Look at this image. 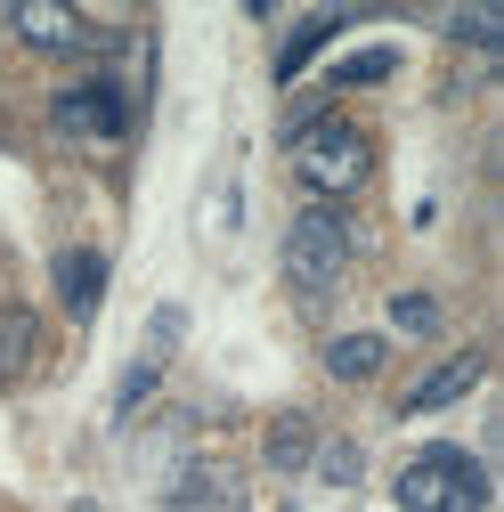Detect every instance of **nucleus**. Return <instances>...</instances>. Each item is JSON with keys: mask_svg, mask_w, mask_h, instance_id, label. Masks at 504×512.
Returning a JSON list of instances; mask_svg holds the SVG:
<instances>
[{"mask_svg": "<svg viewBox=\"0 0 504 512\" xmlns=\"http://www.w3.org/2000/svg\"><path fill=\"white\" fill-rule=\"evenodd\" d=\"M163 512H244L236 472H228V464H187V472L163 488Z\"/></svg>", "mask_w": 504, "mask_h": 512, "instance_id": "nucleus-5", "label": "nucleus"}, {"mask_svg": "<svg viewBox=\"0 0 504 512\" xmlns=\"http://www.w3.org/2000/svg\"><path fill=\"white\" fill-rule=\"evenodd\" d=\"M236 220V187H212V196H204V236H220Z\"/></svg>", "mask_w": 504, "mask_h": 512, "instance_id": "nucleus-18", "label": "nucleus"}, {"mask_svg": "<svg viewBox=\"0 0 504 512\" xmlns=\"http://www.w3.org/2000/svg\"><path fill=\"white\" fill-rule=\"evenodd\" d=\"M155 382H163V366H147V358H139L131 374H122V391H114V415H131V407H139V399L155 391Z\"/></svg>", "mask_w": 504, "mask_h": 512, "instance_id": "nucleus-17", "label": "nucleus"}, {"mask_svg": "<svg viewBox=\"0 0 504 512\" xmlns=\"http://www.w3.org/2000/svg\"><path fill=\"white\" fill-rule=\"evenodd\" d=\"M350 220L334 212V204H309L293 228H285V277L293 285H309V293H326L342 269H350Z\"/></svg>", "mask_w": 504, "mask_h": 512, "instance_id": "nucleus-3", "label": "nucleus"}, {"mask_svg": "<svg viewBox=\"0 0 504 512\" xmlns=\"http://www.w3.org/2000/svg\"><path fill=\"white\" fill-rule=\"evenodd\" d=\"M342 25H350V17H342V9H326V17H309V25H301V33H293V41H285V49H277V82H293V74H301V66H309V57H318V41H334V33H342Z\"/></svg>", "mask_w": 504, "mask_h": 512, "instance_id": "nucleus-11", "label": "nucleus"}, {"mask_svg": "<svg viewBox=\"0 0 504 512\" xmlns=\"http://www.w3.org/2000/svg\"><path fill=\"white\" fill-rule=\"evenodd\" d=\"M391 66H399L391 49H366V57H342V66H334V82H342V90H358V82H383Z\"/></svg>", "mask_w": 504, "mask_h": 512, "instance_id": "nucleus-16", "label": "nucleus"}, {"mask_svg": "<svg viewBox=\"0 0 504 512\" xmlns=\"http://www.w3.org/2000/svg\"><path fill=\"white\" fill-rule=\"evenodd\" d=\"M480 374H488V358H480V350H456V358H448V366H439L431 382H415V391H407L399 407H407V415H431V407H456V399L472 391V382H480Z\"/></svg>", "mask_w": 504, "mask_h": 512, "instance_id": "nucleus-6", "label": "nucleus"}, {"mask_svg": "<svg viewBox=\"0 0 504 512\" xmlns=\"http://www.w3.org/2000/svg\"><path fill=\"white\" fill-rule=\"evenodd\" d=\"M383 334H342V342H326V374L334 382H374V374H383Z\"/></svg>", "mask_w": 504, "mask_h": 512, "instance_id": "nucleus-10", "label": "nucleus"}, {"mask_svg": "<svg viewBox=\"0 0 504 512\" xmlns=\"http://www.w3.org/2000/svg\"><path fill=\"white\" fill-rule=\"evenodd\" d=\"M399 504L407 512H488V472L464 447H431L399 472Z\"/></svg>", "mask_w": 504, "mask_h": 512, "instance_id": "nucleus-1", "label": "nucleus"}, {"mask_svg": "<svg viewBox=\"0 0 504 512\" xmlns=\"http://www.w3.org/2000/svg\"><path fill=\"white\" fill-rule=\"evenodd\" d=\"M33 366V317L25 309H0V382H17Z\"/></svg>", "mask_w": 504, "mask_h": 512, "instance_id": "nucleus-12", "label": "nucleus"}, {"mask_svg": "<svg viewBox=\"0 0 504 512\" xmlns=\"http://www.w3.org/2000/svg\"><path fill=\"white\" fill-rule=\"evenodd\" d=\"M261 456H269V472H309V456H318V423H309V415H277Z\"/></svg>", "mask_w": 504, "mask_h": 512, "instance_id": "nucleus-9", "label": "nucleus"}, {"mask_svg": "<svg viewBox=\"0 0 504 512\" xmlns=\"http://www.w3.org/2000/svg\"><path fill=\"white\" fill-rule=\"evenodd\" d=\"M293 171H301V187L309 196H358V187L374 179V147L350 131V122H318L309 139H293Z\"/></svg>", "mask_w": 504, "mask_h": 512, "instance_id": "nucleus-2", "label": "nucleus"}, {"mask_svg": "<svg viewBox=\"0 0 504 512\" xmlns=\"http://www.w3.org/2000/svg\"><path fill=\"white\" fill-rule=\"evenodd\" d=\"M179 342H187V309H179V301H163V309L147 317V366H163Z\"/></svg>", "mask_w": 504, "mask_h": 512, "instance_id": "nucleus-14", "label": "nucleus"}, {"mask_svg": "<svg viewBox=\"0 0 504 512\" xmlns=\"http://www.w3.org/2000/svg\"><path fill=\"white\" fill-rule=\"evenodd\" d=\"M57 293H66L74 317H98V301H106V252H90V244L57 252Z\"/></svg>", "mask_w": 504, "mask_h": 512, "instance_id": "nucleus-7", "label": "nucleus"}, {"mask_svg": "<svg viewBox=\"0 0 504 512\" xmlns=\"http://www.w3.org/2000/svg\"><path fill=\"white\" fill-rule=\"evenodd\" d=\"M57 131L66 139H122L131 131V98L114 82H74V90H57Z\"/></svg>", "mask_w": 504, "mask_h": 512, "instance_id": "nucleus-4", "label": "nucleus"}, {"mask_svg": "<svg viewBox=\"0 0 504 512\" xmlns=\"http://www.w3.org/2000/svg\"><path fill=\"white\" fill-rule=\"evenodd\" d=\"M17 33H25L33 49H49V57L90 49V41H82V17H74V9H57V0H25V9H17Z\"/></svg>", "mask_w": 504, "mask_h": 512, "instance_id": "nucleus-8", "label": "nucleus"}, {"mask_svg": "<svg viewBox=\"0 0 504 512\" xmlns=\"http://www.w3.org/2000/svg\"><path fill=\"white\" fill-rule=\"evenodd\" d=\"M309 464H318L334 488H358V472H366V447H358V439H318V456H309Z\"/></svg>", "mask_w": 504, "mask_h": 512, "instance_id": "nucleus-13", "label": "nucleus"}, {"mask_svg": "<svg viewBox=\"0 0 504 512\" xmlns=\"http://www.w3.org/2000/svg\"><path fill=\"white\" fill-rule=\"evenodd\" d=\"M391 326H399V334H439V301H431V293H399V301H391Z\"/></svg>", "mask_w": 504, "mask_h": 512, "instance_id": "nucleus-15", "label": "nucleus"}, {"mask_svg": "<svg viewBox=\"0 0 504 512\" xmlns=\"http://www.w3.org/2000/svg\"><path fill=\"white\" fill-rule=\"evenodd\" d=\"M82 512H98V504H82Z\"/></svg>", "mask_w": 504, "mask_h": 512, "instance_id": "nucleus-20", "label": "nucleus"}, {"mask_svg": "<svg viewBox=\"0 0 504 512\" xmlns=\"http://www.w3.org/2000/svg\"><path fill=\"white\" fill-rule=\"evenodd\" d=\"M448 33H456V41H488V49H496V17H472V9H464V17H448Z\"/></svg>", "mask_w": 504, "mask_h": 512, "instance_id": "nucleus-19", "label": "nucleus"}]
</instances>
